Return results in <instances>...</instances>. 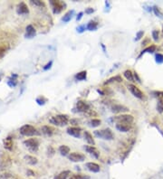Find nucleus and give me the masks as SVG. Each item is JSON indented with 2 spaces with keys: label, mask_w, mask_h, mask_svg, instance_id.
Here are the masks:
<instances>
[{
  "label": "nucleus",
  "mask_w": 163,
  "mask_h": 179,
  "mask_svg": "<svg viewBox=\"0 0 163 179\" xmlns=\"http://www.w3.org/2000/svg\"><path fill=\"white\" fill-rule=\"evenodd\" d=\"M49 122L51 124L57 127H63V126L67 125L69 122V119L67 115H63V114H59L56 116L51 117L49 119Z\"/></svg>",
  "instance_id": "obj_1"
},
{
  "label": "nucleus",
  "mask_w": 163,
  "mask_h": 179,
  "mask_svg": "<svg viewBox=\"0 0 163 179\" xmlns=\"http://www.w3.org/2000/svg\"><path fill=\"white\" fill-rule=\"evenodd\" d=\"M93 134L95 137L104 139V140H112L114 138V135L112 133L111 128H104V129H101V130H95L93 132Z\"/></svg>",
  "instance_id": "obj_2"
},
{
  "label": "nucleus",
  "mask_w": 163,
  "mask_h": 179,
  "mask_svg": "<svg viewBox=\"0 0 163 179\" xmlns=\"http://www.w3.org/2000/svg\"><path fill=\"white\" fill-rule=\"evenodd\" d=\"M19 131H20V134L26 137H33V136H38L40 134L34 126L29 125V124L22 126Z\"/></svg>",
  "instance_id": "obj_3"
},
{
  "label": "nucleus",
  "mask_w": 163,
  "mask_h": 179,
  "mask_svg": "<svg viewBox=\"0 0 163 179\" xmlns=\"http://www.w3.org/2000/svg\"><path fill=\"white\" fill-rule=\"evenodd\" d=\"M23 144L31 152H37L39 148V145H40L37 138H28V139H26Z\"/></svg>",
  "instance_id": "obj_4"
},
{
  "label": "nucleus",
  "mask_w": 163,
  "mask_h": 179,
  "mask_svg": "<svg viewBox=\"0 0 163 179\" xmlns=\"http://www.w3.org/2000/svg\"><path fill=\"white\" fill-rule=\"evenodd\" d=\"M111 120L116 122L117 123H132L134 120V118L132 115H129V114H121V115H118L116 117H113Z\"/></svg>",
  "instance_id": "obj_5"
},
{
  "label": "nucleus",
  "mask_w": 163,
  "mask_h": 179,
  "mask_svg": "<svg viewBox=\"0 0 163 179\" xmlns=\"http://www.w3.org/2000/svg\"><path fill=\"white\" fill-rule=\"evenodd\" d=\"M50 5L52 7V10H53V13L54 15L56 14H60L62 11H63L64 7H65V3L63 1H54V0H51L50 2Z\"/></svg>",
  "instance_id": "obj_6"
},
{
  "label": "nucleus",
  "mask_w": 163,
  "mask_h": 179,
  "mask_svg": "<svg viewBox=\"0 0 163 179\" xmlns=\"http://www.w3.org/2000/svg\"><path fill=\"white\" fill-rule=\"evenodd\" d=\"M128 90H129L131 91V93L137 99H142L144 98L143 92L139 89L136 85H134V84H129V85H128Z\"/></svg>",
  "instance_id": "obj_7"
},
{
  "label": "nucleus",
  "mask_w": 163,
  "mask_h": 179,
  "mask_svg": "<svg viewBox=\"0 0 163 179\" xmlns=\"http://www.w3.org/2000/svg\"><path fill=\"white\" fill-rule=\"evenodd\" d=\"M75 109L77 112H82V113H85V112H88L90 111V105L83 101V100H78L76 102V106H75Z\"/></svg>",
  "instance_id": "obj_8"
},
{
  "label": "nucleus",
  "mask_w": 163,
  "mask_h": 179,
  "mask_svg": "<svg viewBox=\"0 0 163 179\" xmlns=\"http://www.w3.org/2000/svg\"><path fill=\"white\" fill-rule=\"evenodd\" d=\"M68 159L72 162H82L85 160V156L82 153L72 152L68 155Z\"/></svg>",
  "instance_id": "obj_9"
},
{
  "label": "nucleus",
  "mask_w": 163,
  "mask_h": 179,
  "mask_svg": "<svg viewBox=\"0 0 163 179\" xmlns=\"http://www.w3.org/2000/svg\"><path fill=\"white\" fill-rule=\"evenodd\" d=\"M115 128L118 131L125 133V132H128L131 129L132 123H117L115 125Z\"/></svg>",
  "instance_id": "obj_10"
},
{
  "label": "nucleus",
  "mask_w": 163,
  "mask_h": 179,
  "mask_svg": "<svg viewBox=\"0 0 163 179\" xmlns=\"http://www.w3.org/2000/svg\"><path fill=\"white\" fill-rule=\"evenodd\" d=\"M81 131L82 129L78 127H69L66 129L67 134L72 136V137H74V138H80L81 137Z\"/></svg>",
  "instance_id": "obj_11"
},
{
  "label": "nucleus",
  "mask_w": 163,
  "mask_h": 179,
  "mask_svg": "<svg viewBox=\"0 0 163 179\" xmlns=\"http://www.w3.org/2000/svg\"><path fill=\"white\" fill-rule=\"evenodd\" d=\"M111 110L113 113H124V112L129 111V108L121 105V104H113L111 107Z\"/></svg>",
  "instance_id": "obj_12"
},
{
  "label": "nucleus",
  "mask_w": 163,
  "mask_h": 179,
  "mask_svg": "<svg viewBox=\"0 0 163 179\" xmlns=\"http://www.w3.org/2000/svg\"><path fill=\"white\" fill-rule=\"evenodd\" d=\"M17 13L18 15H27V14L29 13V9L26 5V3L21 2V3L18 4L17 7Z\"/></svg>",
  "instance_id": "obj_13"
},
{
  "label": "nucleus",
  "mask_w": 163,
  "mask_h": 179,
  "mask_svg": "<svg viewBox=\"0 0 163 179\" xmlns=\"http://www.w3.org/2000/svg\"><path fill=\"white\" fill-rule=\"evenodd\" d=\"M84 149L86 150V152L89 153L90 155L94 157L95 158H99L100 157L99 151L93 146H84Z\"/></svg>",
  "instance_id": "obj_14"
},
{
  "label": "nucleus",
  "mask_w": 163,
  "mask_h": 179,
  "mask_svg": "<svg viewBox=\"0 0 163 179\" xmlns=\"http://www.w3.org/2000/svg\"><path fill=\"white\" fill-rule=\"evenodd\" d=\"M36 34V29L35 27H33L32 25H28L26 28V34H25V36L26 38H28V39H31L33 37H35Z\"/></svg>",
  "instance_id": "obj_15"
},
{
  "label": "nucleus",
  "mask_w": 163,
  "mask_h": 179,
  "mask_svg": "<svg viewBox=\"0 0 163 179\" xmlns=\"http://www.w3.org/2000/svg\"><path fill=\"white\" fill-rule=\"evenodd\" d=\"M85 166H86L87 169L91 171V172H92V173H98L101 170L99 165L94 163V162H88V163H86Z\"/></svg>",
  "instance_id": "obj_16"
},
{
  "label": "nucleus",
  "mask_w": 163,
  "mask_h": 179,
  "mask_svg": "<svg viewBox=\"0 0 163 179\" xmlns=\"http://www.w3.org/2000/svg\"><path fill=\"white\" fill-rule=\"evenodd\" d=\"M41 131H42V133L45 134V136H49V137H50V136H52V135L54 133V128H52L51 126L45 125L42 127Z\"/></svg>",
  "instance_id": "obj_17"
},
{
  "label": "nucleus",
  "mask_w": 163,
  "mask_h": 179,
  "mask_svg": "<svg viewBox=\"0 0 163 179\" xmlns=\"http://www.w3.org/2000/svg\"><path fill=\"white\" fill-rule=\"evenodd\" d=\"M156 49H157V46H156V45H150V46L146 47L144 50H142V52L140 54V55L138 56V58H141V57L145 54H153L154 52L156 51Z\"/></svg>",
  "instance_id": "obj_18"
},
{
  "label": "nucleus",
  "mask_w": 163,
  "mask_h": 179,
  "mask_svg": "<svg viewBox=\"0 0 163 179\" xmlns=\"http://www.w3.org/2000/svg\"><path fill=\"white\" fill-rule=\"evenodd\" d=\"M13 145H14V142H13L12 138L7 137L6 139H4V147H5L6 149H7L9 151H12V149H13Z\"/></svg>",
  "instance_id": "obj_19"
},
{
  "label": "nucleus",
  "mask_w": 163,
  "mask_h": 179,
  "mask_svg": "<svg viewBox=\"0 0 163 179\" xmlns=\"http://www.w3.org/2000/svg\"><path fill=\"white\" fill-rule=\"evenodd\" d=\"M25 160L27 162V164L31 165V166H34V165H36L38 163V159L36 158V157L34 156H31V155H27L25 156Z\"/></svg>",
  "instance_id": "obj_20"
},
{
  "label": "nucleus",
  "mask_w": 163,
  "mask_h": 179,
  "mask_svg": "<svg viewBox=\"0 0 163 179\" xmlns=\"http://www.w3.org/2000/svg\"><path fill=\"white\" fill-rule=\"evenodd\" d=\"M83 136H84V139L87 141V143L90 144L91 146H94L95 145V141H94V139L92 138V135L91 134L89 131H84Z\"/></svg>",
  "instance_id": "obj_21"
},
{
  "label": "nucleus",
  "mask_w": 163,
  "mask_h": 179,
  "mask_svg": "<svg viewBox=\"0 0 163 179\" xmlns=\"http://www.w3.org/2000/svg\"><path fill=\"white\" fill-rule=\"evenodd\" d=\"M69 176H71V171L64 170L59 173L57 176H55L54 179H67L69 177Z\"/></svg>",
  "instance_id": "obj_22"
},
{
  "label": "nucleus",
  "mask_w": 163,
  "mask_h": 179,
  "mask_svg": "<svg viewBox=\"0 0 163 179\" xmlns=\"http://www.w3.org/2000/svg\"><path fill=\"white\" fill-rule=\"evenodd\" d=\"M73 16H74V10H69L62 17V21L63 23H68L69 21H71Z\"/></svg>",
  "instance_id": "obj_23"
},
{
  "label": "nucleus",
  "mask_w": 163,
  "mask_h": 179,
  "mask_svg": "<svg viewBox=\"0 0 163 179\" xmlns=\"http://www.w3.org/2000/svg\"><path fill=\"white\" fill-rule=\"evenodd\" d=\"M58 150H59L60 154H61L62 156H63V157H66V156H68V155L70 154V148L67 147V146H65V145L60 146L59 148H58Z\"/></svg>",
  "instance_id": "obj_24"
},
{
  "label": "nucleus",
  "mask_w": 163,
  "mask_h": 179,
  "mask_svg": "<svg viewBox=\"0 0 163 179\" xmlns=\"http://www.w3.org/2000/svg\"><path fill=\"white\" fill-rule=\"evenodd\" d=\"M74 78L76 81H84L87 78V72L86 71H82L74 75Z\"/></svg>",
  "instance_id": "obj_25"
},
{
  "label": "nucleus",
  "mask_w": 163,
  "mask_h": 179,
  "mask_svg": "<svg viewBox=\"0 0 163 179\" xmlns=\"http://www.w3.org/2000/svg\"><path fill=\"white\" fill-rule=\"evenodd\" d=\"M123 76L126 78V80H128V81H131V82L135 81V80H134V75H133V72H131V70H126L125 72H123Z\"/></svg>",
  "instance_id": "obj_26"
},
{
  "label": "nucleus",
  "mask_w": 163,
  "mask_h": 179,
  "mask_svg": "<svg viewBox=\"0 0 163 179\" xmlns=\"http://www.w3.org/2000/svg\"><path fill=\"white\" fill-rule=\"evenodd\" d=\"M86 28L89 31H95L98 28V23L95 21H90L87 25H86Z\"/></svg>",
  "instance_id": "obj_27"
},
{
  "label": "nucleus",
  "mask_w": 163,
  "mask_h": 179,
  "mask_svg": "<svg viewBox=\"0 0 163 179\" xmlns=\"http://www.w3.org/2000/svg\"><path fill=\"white\" fill-rule=\"evenodd\" d=\"M17 74H13V75L11 76V78H10L8 81H7V84H8L11 88H13V87L17 86Z\"/></svg>",
  "instance_id": "obj_28"
},
{
  "label": "nucleus",
  "mask_w": 163,
  "mask_h": 179,
  "mask_svg": "<svg viewBox=\"0 0 163 179\" xmlns=\"http://www.w3.org/2000/svg\"><path fill=\"white\" fill-rule=\"evenodd\" d=\"M101 121L99 119H92L88 122L89 126L91 127V128H97V127H99L101 125Z\"/></svg>",
  "instance_id": "obj_29"
},
{
  "label": "nucleus",
  "mask_w": 163,
  "mask_h": 179,
  "mask_svg": "<svg viewBox=\"0 0 163 179\" xmlns=\"http://www.w3.org/2000/svg\"><path fill=\"white\" fill-rule=\"evenodd\" d=\"M122 81V79H121V77L120 76V75H116V76H114V77H111V78H110L109 80L104 82V84H109V83H111V82H115V81H117V82H121Z\"/></svg>",
  "instance_id": "obj_30"
},
{
  "label": "nucleus",
  "mask_w": 163,
  "mask_h": 179,
  "mask_svg": "<svg viewBox=\"0 0 163 179\" xmlns=\"http://www.w3.org/2000/svg\"><path fill=\"white\" fill-rule=\"evenodd\" d=\"M91 177L87 175H82V174H74L71 176L69 179H90Z\"/></svg>",
  "instance_id": "obj_31"
},
{
  "label": "nucleus",
  "mask_w": 163,
  "mask_h": 179,
  "mask_svg": "<svg viewBox=\"0 0 163 179\" xmlns=\"http://www.w3.org/2000/svg\"><path fill=\"white\" fill-rule=\"evenodd\" d=\"M157 111L160 113V114H162L163 113V99H158V102H157Z\"/></svg>",
  "instance_id": "obj_32"
},
{
  "label": "nucleus",
  "mask_w": 163,
  "mask_h": 179,
  "mask_svg": "<svg viewBox=\"0 0 163 179\" xmlns=\"http://www.w3.org/2000/svg\"><path fill=\"white\" fill-rule=\"evenodd\" d=\"M153 12L154 14L158 17L160 18H162L163 19V12L161 10V8L159 7H157V6H154L153 7Z\"/></svg>",
  "instance_id": "obj_33"
},
{
  "label": "nucleus",
  "mask_w": 163,
  "mask_h": 179,
  "mask_svg": "<svg viewBox=\"0 0 163 179\" xmlns=\"http://www.w3.org/2000/svg\"><path fill=\"white\" fill-rule=\"evenodd\" d=\"M0 179H17V177L9 173H1L0 174Z\"/></svg>",
  "instance_id": "obj_34"
},
{
  "label": "nucleus",
  "mask_w": 163,
  "mask_h": 179,
  "mask_svg": "<svg viewBox=\"0 0 163 179\" xmlns=\"http://www.w3.org/2000/svg\"><path fill=\"white\" fill-rule=\"evenodd\" d=\"M30 3L32 4V5H34V6H36V7H45V5L44 2H42V1H39V0H32V1H30Z\"/></svg>",
  "instance_id": "obj_35"
},
{
  "label": "nucleus",
  "mask_w": 163,
  "mask_h": 179,
  "mask_svg": "<svg viewBox=\"0 0 163 179\" xmlns=\"http://www.w3.org/2000/svg\"><path fill=\"white\" fill-rule=\"evenodd\" d=\"M36 101L37 102V104H38V105H40V106H43V105H45V102L47 101V99H46L45 97H43V96H40V97L36 98Z\"/></svg>",
  "instance_id": "obj_36"
},
{
  "label": "nucleus",
  "mask_w": 163,
  "mask_h": 179,
  "mask_svg": "<svg viewBox=\"0 0 163 179\" xmlns=\"http://www.w3.org/2000/svg\"><path fill=\"white\" fill-rule=\"evenodd\" d=\"M9 46L7 45H0V57H2L4 54H6V52L8 50Z\"/></svg>",
  "instance_id": "obj_37"
},
{
  "label": "nucleus",
  "mask_w": 163,
  "mask_h": 179,
  "mask_svg": "<svg viewBox=\"0 0 163 179\" xmlns=\"http://www.w3.org/2000/svg\"><path fill=\"white\" fill-rule=\"evenodd\" d=\"M155 61L158 64H161L163 63V54H155Z\"/></svg>",
  "instance_id": "obj_38"
},
{
  "label": "nucleus",
  "mask_w": 163,
  "mask_h": 179,
  "mask_svg": "<svg viewBox=\"0 0 163 179\" xmlns=\"http://www.w3.org/2000/svg\"><path fill=\"white\" fill-rule=\"evenodd\" d=\"M151 35H152V38H153L154 41H155V42H158L159 39H160V32H159L158 30H153L152 33H151Z\"/></svg>",
  "instance_id": "obj_39"
},
{
  "label": "nucleus",
  "mask_w": 163,
  "mask_h": 179,
  "mask_svg": "<svg viewBox=\"0 0 163 179\" xmlns=\"http://www.w3.org/2000/svg\"><path fill=\"white\" fill-rule=\"evenodd\" d=\"M144 36V31H139L136 35V38L134 39L135 41H139L140 39H141L142 37Z\"/></svg>",
  "instance_id": "obj_40"
},
{
  "label": "nucleus",
  "mask_w": 163,
  "mask_h": 179,
  "mask_svg": "<svg viewBox=\"0 0 163 179\" xmlns=\"http://www.w3.org/2000/svg\"><path fill=\"white\" fill-rule=\"evenodd\" d=\"M154 97L158 99H163V91H153Z\"/></svg>",
  "instance_id": "obj_41"
},
{
  "label": "nucleus",
  "mask_w": 163,
  "mask_h": 179,
  "mask_svg": "<svg viewBox=\"0 0 163 179\" xmlns=\"http://www.w3.org/2000/svg\"><path fill=\"white\" fill-rule=\"evenodd\" d=\"M85 29H87V28H86V26L82 25V26H80V27H77V32H78V33H83V32L85 31Z\"/></svg>",
  "instance_id": "obj_42"
},
{
  "label": "nucleus",
  "mask_w": 163,
  "mask_h": 179,
  "mask_svg": "<svg viewBox=\"0 0 163 179\" xmlns=\"http://www.w3.org/2000/svg\"><path fill=\"white\" fill-rule=\"evenodd\" d=\"M52 65H53V61H50L49 63H47L46 65H45V67H44V70L45 71H47V70H49L51 67H52Z\"/></svg>",
  "instance_id": "obj_43"
},
{
  "label": "nucleus",
  "mask_w": 163,
  "mask_h": 179,
  "mask_svg": "<svg viewBox=\"0 0 163 179\" xmlns=\"http://www.w3.org/2000/svg\"><path fill=\"white\" fill-rule=\"evenodd\" d=\"M93 12H94V9H92L91 7H88V8L85 9V14H87V15L92 14Z\"/></svg>",
  "instance_id": "obj_44"
},
{
  "label": "nucleus",
  "mask_w": 163,
  "mask_h": 179,
  "mask_svg": "<svg viewBox=\"0 0 163 179\" xmlns=\"http://www.w3.org/2000/svg\"><path fill=\"white\" fill-rule=\"evenodd\" d=\"M133 75H134V80H136V81H138L139 83H141V79H140V77H139V75H138V73L136 72H133Z\"/></svg>",
  "instance_id": "obj_45"
},
{
  "label": "nucleus",
  "mask_w": 163,
  "mask_h": 179,
  "mask_svg": "<svg viewBox=\"0 0 163 179\" xmlns=\"http://www.w3.org/2000/svg\"><path fill=\"white\" fill-rule=\"evenodd\" d=\"M82 16H83V13L82 12H80L78 15H77V17H76V21H80L82 17Z\"/></svg>",
  "instance_id": "obj_46"
},
{
  "label": "nucleus",
  "mask_w": 163,
  "mask_h": 179,
  "mask_svg": "<svg viewBox=\"0 0 163 179\" xmlns=\"http://www.w3.org/2000/svg\"><path fill=\"white\" fill-rule=\"evenodd\" d=\"M27 174L28 175V176H35V173L33 172V171L31 170H27Z\"/></svg>",
  "instance_id": "obj_47"
},
{
  "label": "nucleus",
  "mask_w": 163,
  "mask_h": 179,
  "mask_svg": "<svg viewBox=\"0 0 163 179\" xmlns=\"http://www.w3.org/2000/svg\"><path fill=\"white\" fill-rule=\"evenodd\" d=\"M1 77H2V74L0 73V81H1Z\"/></svg>",
  "instance_id": "obj_48"
},
{
  "label": "nucleus",
  "mask_w": 163,
  "mask_h": 179,
  "mask_svg": "<svg viewBox=\"0 0 163 179\" xmlns=\"http://www.w3.org/2000/svg\"><path fill=\"white\" fill-rule=\"evenodd\" d=\"M161 35H162V37H163V28H162V32H161Z\"/></svg>",
  "instance_id": "obj_49"
}]
</instances>
